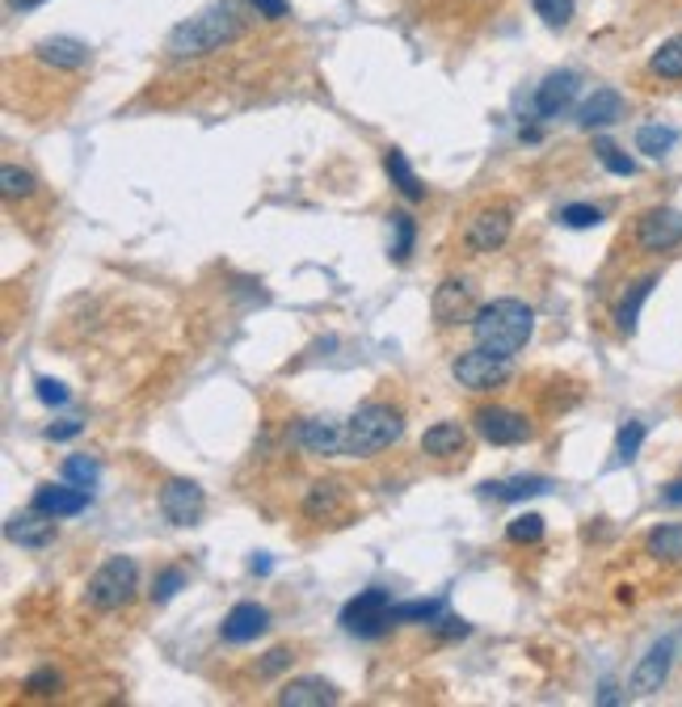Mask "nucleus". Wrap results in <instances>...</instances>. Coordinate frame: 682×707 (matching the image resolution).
<instances>
[{
  "label": "nucleus",
  "instance_id": "obj_1",
  "mask_svg": "<svg viewBox=\"0 0 682 707\" xmlns=\"http://www.w3.org/2000/svg\"><path fill=\"white\" fill-rule=\"evenodd\" d=\"M531 329H535V312L522 300H494V304L476 307V316H472L476 346L497 354H518L531 341Z\"/></svg>",
  "mask_w": 682,
  "mask_h": 707
},
{
  "label": "nucleus",
  "instance_id": "obj_2",
  "mask_svg": "<svg viewBox=\"0 0 682 707\" xmlns=\"http://www.w3.org/2000/svg\"><path fill=\"white\" fill-rule=\"evenodd\" d=\"M236 34H240V18H236L232 9L215 4L207 13H198V18L177 25V30L169 34L165 51L173 59H198V55H212V51H219L224 43H232Z\"/></svg>",
  "mask_w": 682,
  "mask_h": 707
},
{
  "label": "nucleus",
  "instance_id": "obj_3",
  "mask_svg": "<svg viewBox=\"0 0 682 707\" xmlns=\"http://www.w3.org/2000/svg\"><path fill=\"white\" fill-rule=\"evenodd\" d=\"M404 434V413L397 404H383V401H371L362 404L346 422V455L354 459H367V455H379L388 450Z\"/></svg>",
  "mask_w": 682,
  "mask_h": 707
},
{
  "label": "nucleus",
  "instance_id": "obj_4",
  "mask_svg": "<svg viewBox=\"0 0 682 707\" xmlns=\"http://www.w3.org/2000/svg\"><path fill=\"white\" fill-rule=\"evenodd\" d=\"M136 589H140V565H136L131 556H110V561H101L97 573L89 577L85 602H89L94 611H118V607H127V602L136 598Z\"/></svg>",
  "mask_w": 682,
  "mask_h": 707
},
{
  "label": "nucleus",
  "instance_id": "obj_5",
  "mask_svg": "<svg viewBox=\"0 0 682 707\" xmlns=\"http://www.w3.org/2000/svg\"><path fill=\"white\" fill-rule=\"evenodd\" d=\"M392 594L388 589H362L358 598H350L346 607H342V628L350 632V637H362V640H376L383 637L392 623H397V614H392Z\"/></svg>",
  "mask_w": 682,
  "mask_h": 707
},
{
  "label": "nucleus",
  "instance_id": "obj_6",
  "mask_svg": "<svg viewBox=\"0 0 682 707\" xmlns=\"http://www.w3.org/2000/svg\"><path fill=\"white\" fill-rule=\"evenodd\" d=\"M451 376H455L459 388H468V392H494V388H501L506 379L515 376V362H510V354L476 346V350L459 354V358L451 362Z\"/></svg>",
  "mask_w": 682,
  "mask_h": 707
},
{
  "label": "nucleus",
  "instance_id": "obj_7",
  "mask_svg": "<svg viewBox=\"0 0 682 707\" xmlns=\"http://www.w3.org/2000/svg\"><path fill=\"white\" fill-rule=\"evenodd\" d=\"M674 653H679V640L674 637H661L649 644V653L636 661L632 678H628V690H632L636 699H649V695H658L665 678H670V670H674Z\"/></svg>",
  "mask_w": 682,
  "mask_h": 707
},
{
  "label": "nucleus",
  "instance_id": "obj_8",
  "mask_svg": "<svg viewBox=\"0 0 682 707\" xmlns=\"http://www.w3.org/2000/svg\"><path fill=\"white\" fill-rule=\"evenodd\" d=\"M510 232H515V211L506 203H497V207H480L472 215L468 228H464V244L472 253H497L510 240Z\"/></svg>",
  "mask_w": 682,
  "mask_h": 707
},
{
  "label": "nucleus",
  "instance_id": "obj_9",
  "mask_svg": "<svg viewBox=\"0 0 682 707\" xmlns=\"http://www.w3.org/2000/svg\"><path fill=\"white\" fill-rule=\"evenodd\" d=\"M472 422H476V434H480L485 443H494V447H518V443L531 438V422H527L522 413H515V409H501V404L476 409Z\"/></svg>",
  "mask_w": 682,
  "mask_h": 707
},
{
  "label": "nucleus",
  "instance_id": "obj_10",
  "mask_svg": "<svg viewBox=\"0 0 682 707\" xmlns=\"http://www.w3.org/2000/svg\"><path fill=\"white\" fill-rule=\"evenodd\" d=\"M636 244L645 253H670L682 244V211L674 207H653V211L640 215L636 224Z\"/></svg>",
  "mask_w": 682,
  "mask_h": 707
},
{
  "label": "nucleus",
  "instance_id": "obj_11",
  "mask_svg": "<svg viewBox=\"0 0 682 707\" xmlns=\"http://www.w3.org/2000/svg\"><path fill=\"white\" fill-rule=\"evenodd\" d=\"M203 510H207V493L194 480H169L161 489V514L173 526H194L203 519Z\"/></svg>",
  "mask_w": 682,
  "mask_h": 707
},
{
  "label": "nucleus",
  "instance_id": "obj_12",
  "mask_svg": "<svg viewBox=\"0 0 682 707\" xmlns=\"http://www.w3.org/2000/svg\"><path fill=\"white\" fill-rule=\"evenodd\" d=\"M430 316H434V325L439 329H451V325H459V320H472L476 312H472V286L464 279H443L439 291H434V300H430Z\"/></svg>",
  "mask_w": 682,
  "mask_h": 707
},
{
  "label": "nucleus",
  "instance_id": "obj_13",
  "mask_svg": "<svg viewBox=\"0 0 682 707\" xmlns=\"http://www.w3.org/2000/svg\"><path fill=\"white\" fill-rule=\"evenodd\" d=\"M295 443L307 455H346V425L325 422V417H307L295 425Z\"/></svg>",
  "mask_w": 682,
  "mask_h": 707
},
{
  "label": "nucleus",
  "instance_id": "obj_14",
  "mask_svg": "<svg viewBox=\"0 0 682 707\" xmlns=\"http://www.w3.org/2000/svg\"><path fill=\"white\" fill-rule=\"evenodd\" d=\"M266 628H270V611H266V607H258V602H236L232 611L224 614V623H219V637L228 640V644H249V640H258Z\"/></svg>",
  "mask_w": 682,
  "mask_h": 707
},
{
  "label": "nucleus",
  "instance_id": "obj_15",
  "mask_svg": "<svg viewBox=\"0 0 682 707\" xmlns=\"http://www.w3.org/2000/svg\"><path fill=\"white\" fill-rule=\"evenodd\" d=\"M89 505V489H68V485H43L34 501H30V510H39V514H47V519H72V514H80Z\"/></svg>",
  "mask_w": 682,
  "mask_h": 707
},
{
  "label": "nucleus",
  "instance_id": "obj_16",
  "mask_svg": "<svg viewBox=\"0 0 682 707\" xmlns=\"http://www.w3.org/2000/svg\"><path fill=\"white\" fill-rule=\"evenodd\" d=\"M573 97H577V76L573 72H552L535 89V115L540 118L565 115L569 106H573Z\"/></svg>",
  "mask_w": 682,
  "mask_h": 707
},
{
  "label": "nucleus",
  "instance_id": "obj_17",
  "mask_svg": "<svg viewBox=\"0 0 682 707\" xmlns=\"http://www.w3.org/2000/svg\"><path fill=\"white\" fill-rule=\"evenodd\" d=\"M39 64H47V68H59V72H76L89 64V47L80 43V39H68V34H55V39H43L39 47Z\"/></svg>",
  "mask_w": 682,
  "mask_h": 707
},
{
  "label": "nucleus",
  "instance_id": "obj_18",
  "mask_svg": "<svg viewBox=\"0 0 682 707\" xmlns=\"http://www.w3.org/2000/svg\"><path fill=\"white\" fill-rule=\"evenodd\" d=\"M337 686H329L325 678H295L279 690V704L283 707H329L337 704Z\"/></svg>",
  "mask_w": 682,
  "mask_h": 707
},
{
  "label": "nucleus",
  "instance_id": "obj_19",
  "mask_svg": "<svg viewBox=\"0 0 682 707\" xmlns=\"http://www.w3.org/2000/svg\"><path fill=\"white\" fill-rule=\"evenodd\" d=\"M653 286H658V274H645V279H636L628 291H624V300L615 304V329L624 333V337H632L636 325H640V307L645 300L653 295Z\"/></svg>",
  "mask_w": 682,
  "mask_h": 707
},
{
  "label": "nucleus",
  "instance_id": "obj_20",
  "mask_svg": "<svg viewBox=\"0 0 682 707\" xmlns=\"http://www.w3.org/2000/svg\"><path fill=\"white\" fill-rule=\"evenodd\" d=\"M422 450L425 455H434V459H455V455H464L468 450V429L459 422H439L430 425L422 434Z\"/></svg>",
  "mask_w": 682,
  "mask_h": 707
},
{
  "label": "nucleus",
  "instance_id": "obj_21",
  "mask_svg": "<svg viewBox=\"0 0 682 707\" xmlns=\"http://www.w3.org/2000/svg\"><path fill=\"white\" fill-rule=\"evenodd\" d=\"M619 115H624V97H619V89H594V94L582 101L577 122H582L586 131H598V127H611Z\"/></svg>",
  "mask_w": 682,
  "mask_h": 707
},
{
  "label": "nucleus",
  "instance_id": "obj_22",
  "mask_svg": "<svg viewBox=\"0 0 682 707\" xmlns=\"http://www.w3.org/2000/svg\"><path fill=\"white\" fill-rule=\"evenodd\" d=\"M4 535L13 543H22V547H47L51 535H55V519L47 514H25V519H9L4 522Z\"/></svg>",
  "mask_w": 682,
  "mask_h": 707
},
{
  "label": "nucleus",
  "instance_id": "obj_23",
  "mask_svg": "<svg viewBox=\"0 0 682 707\" xmlns=\"http://www.w3.org/2000/svg\"><path fill=\"white\" fill-rule=\"evenodd\" d=\"M548 489H552L548 476H510V480H489L485 497H494V501H527V497H540Z\"/></svg>",
  "mask_w": 682,
  "mask_h": 707
},
{
  "label": "nucleus",
  "instance_id": "obj_24",
  "mask_svg": "<svg viewBox=\"0 0 682 707\" xmlns=\"http://www.w3.org/2000/svg\"><path fill=\"white\" fill-rule=\"evenodd\" d=\"M383 168H388V177H392V186L409 198V203H422L425 198V186L418 182V173H413V165H409V156L400 152V148H388L383 152Z\"/></svg>",
  "mask_w": 682,
  "mask_h": 707
},
{
  "label": "nucleus",
  "instance_id": "obj_25",
  "mask_svg": "<svg viewBox=\"0 0 682 707\" xmlns=\"http://www.w3.org/2000/svg\"><path fill=\"white\" fill-rule=\"evenodd\" d=\"M645 552L653 561H670V565H682V522H665V526H653L649 540H645Z\"/></svg>",
  "mask_w": 682,
  "mask_h": 707
},
{
  "label": "nucleus",
  "instance_id": "obj_26",
  "mask_svg": "<svg viewBox=\"0 0 682 707\" xmlns=\"http://www.w3.org/2000/svg\"><path fill=\"white\" fill-rule=\"evenodd\" d=\"M342 485L337 480H321V485H312L307 489V501H304V514L307 519H329V514H337L342 510Z\"/></svg>",
  "mask_w": 682,
  "mask_h": 707
},
{
  "label": "nucleus",
  "instance_id": "obj_27",
  "mask_svg": "<svg viewBox=\"0 0 682 707\" xmlns=\"http://www.w3.org/2000/svg\"><path fill=\"white\" fill-rule=\"evenodd\" d=\"M674 143H679V131H674V127H661V122H645V127L636 131V152H645V156H653V161H661Z\"/></svg>",
  "mask_w": 682,
  "mask_h": 707
},
{
  "label": "nucleus",
  "instance_id": "obj_28",
  "mask_svg": "<svg viewBox=\"0 0 682 707\" xmlns=\"http://www.w3.org/2000/svg\"><path fill=\"white\" fill-rule=\"evenodd\" d=\"M645 434H649V425H645V422H624V425H619L611 468H624V464H632L636 455H640V447H645Z\"/></svg>",
  "mask_w": 682,
  "mask_h": 707
},
{
  "label": "nucleus",
  "instance_id": "obj_29",
  "mask_svg": "<svg viewBox=\"0 0 682 707\" xmlns=\"http://www.w3.org/2000/svg\"><path fill=\"white\" fill-rule=\"evenodd\" d=\"M649 68H653V76H661V80H682V34L665 39V43L653 51Z\"/></svg>",
  "mask_w": 682,
  "mask_h": 707
},
{
  "label": "nucleus",
  "instance_id": "obj_30",
  "mask_svg": "<svg viewBox=\"0 0 682 707\" xmlns=\"http://www.w3.org/2000/svg\"><path fill=\"white\" fill-rule=\"evenodd\" d=\"M443 611H447V598H413V602H397L392 607L397 623H434Z\"/></svg>",
  "mask_w": 682,
  "mask_h": 707
},
{
  "label": "nucleus",
  "instance_id": "obj_31",
  "mask_svg": "<svg viewBox=\"0 0 682 707\" xmlns=\"http://www.w3.org/2000/svg\"><path fill=\"white\" fill-rule=\"evenodd\" d=\"M0 194L9 198V203H18V198H34L39 194V182L18 165H4L0 168Z\"/></svg>",
  "mask_w": 682,
  "mask_h": 707
},
{
  "label": "nucleus",
  "instance_id": "obj_32",
  "mask_svg": "<svg viewBox=\"0 0 682 707\" xmlns=\"http://www.w3.org/2000/svg\"><path fill=\"white\" fill-rule=\"evenodd\" d=\"M97 476H101V468H97V459H89V455H68V459H64V480H68V485L94 489Z\"/></svg>",
  "mask_w": 682,
  "mask_h": 707
},
{
  "label": "nucleus",
  "instance_id": "obj_33",
  "mask_svg": "<svg viewBox=\"0 0 682 707\" xmlns=\"http://www.w3.org/2000/svg\"><path fill=\"white\" fill-rule=\"evenodd\" d=\"M392 228H397V244H392V261H409L413 240H418V224L409 211H392Z\"/></svg>",
  "mask_w": 682,
  "mask_h": 707
},
{
  "label": "nucleus",
  "instance_id": "obj_34",
  "mask_svg": "<svg viewBox=\"0 0 682 707\" xmlns=\"http://www.w3.org/2000/svg\"><path fill=\"white\" fill-rule=\"evenodd\" d=\"M594 152H598L603 168H611L615 177H632V173H636V161L628 156V152H619L611 140H598V143H594Z\"/></svg>",
  "mask_w": 682,
  "mask_h": 707
},
{
  "label": "nucleus",
  "instance_id": "obj_35",
  "mask_svg": "<svg viewBox=\"0 0 682 707\" xmlns=\"http://www.w3.org/2000/svg\"><path fill=\"white\" fill-rule=\"evenodd\" d=\"M182 586H186V568H177V565L161 568L156 581H152V602H173Z\"/></svg>",
  "mask_w": 682,
  "mask_h": 707
},
{
  "label": "nucleus",
  "instance_id": "obj_36",
  "mask_svg": "<svg viewBox=\"0 0 682 707\" xmlns=\"http://www.w3.org/2000/svg\"><path fill=\"white\" fill-rule=\"evenodd\" d=\"M506 540L510 543H540L543 540V519L540 514H518V519H510V526H506Z\"/></svg>",
  "mask_w": 682,
  "mask_h": 707
},
{
  "label": "nucleus",
  "instance_id": "obj_37",
  "mask_svg": "<svg viewBox=\"0 0 682 707\" xmlns=\"http://www.w3.org/2000/svg\"><path fill=\"white\" fill-rule=\"evenodd\" d=\"M531 4H535V13H540L552 30H561V25L573 22V0H531Z\"/></svg>",
  "mask_w": 682,
  "mask_h": 707
},
{
  "label": "nucleus",
  "instance_id": "obj_38",
  "mask_svg": "<svg viewBox=\"0 0 682 707\" xmlns=\"http://www.w3.org/2000/svg\"><path fill=\"white\" fill-rule=\"evenodd\" d=\"M561 224L565 228H594V224H603V211L589 207V203H569V207H561Z\"/></svg>",
  "mask_w": 682,
  "mask_h": 707
},
{
  "label": "nucleus",
  "instance_id": "obj_39",
  "mask_svg": "<svg viewBox=\"0 0 682 707\" xmlns=\"http://www.w3.org/2000/svg\"><path fill=\"white\" fill-rule=\"evenodd\" d=\"M59 686H64V678H59L51 665H47V670H34V674L25 678V690H30V695H55Z\"/></svg>",
  "mask_w": 682,
  "mask_h": 707
},
{
  "label": "nucleus",
  "instance_id": "obj_40",
  "mask_svg": "<svg viewBox=\"0 0 682 707\" xmlns=\"http://www.w3.org/2000/svg\"><path fill=\"white\" fill-rule=\"evenodd\" d=\"M34 392H39V401L47 404V409H59V404H68V388H64V383H59V379H39V383H34Z\"/></svg>",
  "mask_w": 682,
  "mask_h": 707
},
{
  "label": "nucleus",
  "instance_id": "obj_41",
  "mask_svg": "<svg viewBox=\"0 0 682 707\" xmlns=\"http://www.w3.org/2000/svg\"><path fill=\"white\" fill-rule=\"evenodd\" d=\"M291 661H295V657H291V649H270V653H266V661L258 665V678H274V674H283Z\"/></svg>",
  "mask_w": 682,
  "mask_h": 707
},
{
  "label": "nucleus",
  "instance_id": "obj_42",
  "mask_svg": "<svg viewBox=\"0 0 682 707\" xmlns=\"http://www.w3.org/2000/svg\"><path fill=\"white\" fill-rule=\"evenodd\" d=\"M434 628H439L443 637H468L472 632L468 623H464V619H455V614H439V619H434Z\"/></svg>",
  "mask_w": 682,
  "mask_h": 707
},
{
  "label": "nucleus",
  "instance_id": "obj_43",
  "mask_svg": "<svg viewBox=\"0 0 682 707\" xmlns=\"http://www.w3.org/2000/svg\"><path fill=\"white\" fill-rule=\"evenodd\" d=\"M80 429H85V422H59V425H47V438L51 443H68Z\"/></svg>",
  "mask_w": 682,
  "mask_h": 707
},
{
  "label": "nucleus",
  "instance_id": "obj_44",
  "mask_svg": "<svg viewBox=\"0 0 682 707\" xmlns=\"http://www.w3.org/2000/svg\"><path fill=\"white\" fill-rule=\"evenodd\" d=\"M253 9H258L261 18H270V22L286 18V0H253Z\"/></svg>",
  "mask_w": 682,
  "mask_h": 707
},
{
  "label": "nucleus",
  "instance_id": "obj_45",
  "mask_svg": "<svg viewBox=\"0 0 682 707\" xmlns=\"http://www.w3.org/2000/svg\"><path fill=\"white\" fill-rule=\"evenodd\" d=\"M661 501H665V505H682V476H679V480H670V485H665V493H661Z\"/></svg>",
  "mask_w": 682,
  "mask_h": 707
},
{
  "label": "nucleus",
  "instance_id": "obj_46",
  "mask_svg": "<svg viewBox=\"0 0 682 707\" xmlns=\"http://www.w3.org/2000/svg\"><path fill=\"white\" fill-rule=\"evenodd\" d=\"M249 568H253V573H258V577H266V573H270V568H274V561H270V556H266V552H258V556H253V561H249Z\"/></svg>",
  "mask_w": 682,
  "mask_h": 707
},
{
  "label": "nucleus",
  "instance_id": "obj_47",
  "mask_svg": "<svg viewBox=\"0 0 682 707\" xmlns=\"http://www.w3.org/2000/svg\"><path fill=\"white\" fill-rule=\"evenodd\" d=\"M13 9H34V4H43V0H9Z\"/></svg>",
  "mask_w": 682,
  "mask_h": 707
}]
</instances>
